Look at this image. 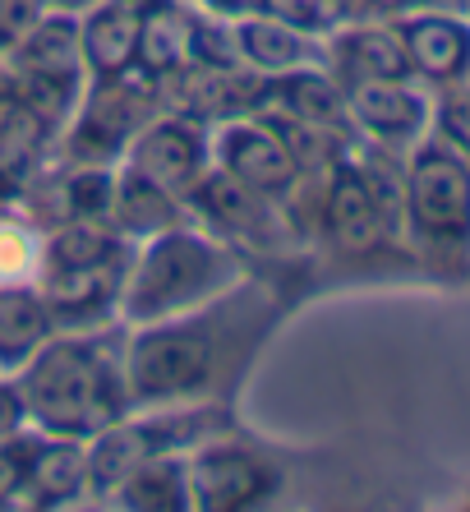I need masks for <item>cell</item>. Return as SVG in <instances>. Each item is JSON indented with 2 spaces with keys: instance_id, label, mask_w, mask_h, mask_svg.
<instances>
[{
  "instance_id": "obj_26",
  "label": "cell",
  "mask_w": 470,
  "mask_h": 512,
  "mask_svg": "<svg viewBox=\"0 0 470 512\" xmlns=\"http://www.w3.org/2000/svg\"><path fill=\"white\" fill-rule=\"evenodd\" d=\"M37 434L33 425L0 439V508H24V485H28V466L37 453Z\"/></svg>"
},
{
  "instance_id": "obj_20",
  "label": "cell",
  "mask_w": 470,
  "mask_h": 512,
  "mask_svg": "<svg viewBox=\"0 0 470 512\" xmlns=\"http://www.w3.org/2000/svg\"><path fill=\"white\" fill-rule=\"evenodd\" d=\"M56 337L47 300L37 286H0V374H19Z\"/></svg>"
},
{
  "instance_id": "obj_28",
  "label": "cell",
  "mask_w": 470,
  "mask_h": 512,
  "mask_svg": "<svg viewBox=\"0 0 470 512\" xmlns=\"http://www.w3.org/2000/svg\"><path fill=\"white\" fill-rule=\"evenodd\" d=\"M355 14H374V19H401L415 10H470V0H351Z\"/></svg>"
},
{
  "instance_id": "obj_9",
  "label": "cell",
  "mask_w": 470,
  "mask_h": 512,
  "mask_svg": "<svg viewBox=\"0 0 470 512\" xmlns=\"http://www.w3.org/2000/svg\"><path fill=\"white\" fill-rule=\"evenodd\" d=\"M125 162L157 185L189 199L194 185L212 171V120L189 107H162L125 148Z\"/></svg>"
},
{
  "instance_id": "obj_4",
  "label": "cell",
  "mask_w": 470,
  "mask_h": 512,
  "mask_svg": "<svg viewBox=\"0 0 470 512\" xmlns=\"http://www.w3.org/2000/svg\"><path fill=\"white\" fill-rule=\"evenodd\" d=\"M134 240L97 222H56L47 227V254L37 291L47 300L56 333H97L120 323V291L130 273Z\"/></svg>"
},
{
  "instance_id": "obj_12",
  "label": "cell",
  "mask_w": 470,
  "mask_h": 512,
  "mask_svg": "<svg viewBox=\"0 0 470 512\" xmlns=\"http://www.w3.org/2000/svg\"><path fill=\"white\" fill-rule=\"evenodd\" d=\"M56 143L60 130L28 107V97L0 65V203H24L42 185L56 162Z\"/></svg>"
},
{
  "instance_id": "obj_13",
  "label": "cell",
  "mask_w": 470,
  "mask_h": 512,
  "mask_svg": "<svg viewBox=\"0 0 470 512\" xmlns=\"http://www.w3.org/2000/svg\"><path fill=\"white\" fill-rule=\"evenodd\" d=\"M411 60V74L429 93L470 84V14L466 10H415L392 19Z\"/></svg>"
},
{
  "instance_id": "obj_24",
  "label": "cell",
  "mask_w": 470,
  "mask_h": 512,
  "mask_svg": "<svg viewBox=\"0 0 470 512\" xmlns=\"http://www.w3.org/2000/svg\"><path fill=\"white\" fill-rule=\"evenodd\" d=\"M263 10H268L272 19H282V24L300 28L305 37L323 42L332 28H341L351 19L355 5L351 0H263Z\"/></svg>"
},
{
  "instance_id": "obj_21",
  "label": "cell",
  "mask_w": 470,
  "mask_h": 512,
  "mask_svg": "<svg viewBox=\"0 0 470 512\" xmlns=\"http://www.w3.org/2000/svg\"><path fill=\"white\" fill-rule=\"evenodd\" d=\"M106 508L125 512H189V471L185 453H157L139 462L130 476L116 485Z\"/></svg>"
},
{
  "instance_id": "obj_6",
  "label": "cell",
  "mask_w": 470,
  "mask_h": 512,
  "mask_svg": "<svg viewBox=\"0 0 470 512\" xmlns=\"http://www.w3.org/2000/svg\"><path fill=\"white\" fill-rule=\"evenodd\" d=\"M0 65L10 70L14 88L28 97V107L47 125L65 130L70 116L79 111L83 88H88V70H83L79 51V14L51 10Z\"/></svg>"
},
{
  "instance_id": "obj_3",
  "label": "cell",
  "mask_w": 470,
  "mask_h": 512,
  "mask_svg": "<svg viewBox=\"0 0 470 512\" xmlns=\"http://www.w3.org/2000/svg\"><path fill=\"white\" fill-rule=\"evenodd\" d=\"M240 277H249V263L208 227L185 217L180 227H166L134 245L125 291H120V323L134 328V323L199 310L231 291Z\"/></svg>"
},
{
  "instance_id": "obj_16",
  "label": "cell",
  "mask_w": 470,
  "mask_h": 512,
  "mask_svg": "<svg viewBox=\"0 0 470 512\" xmlns=\"http://www.w3.org/2000/svg\"><path fill=\"white\" fill-rule=\"evenodd\" d=\"M235 28V51H240V65L249 74H286L295 65H309V60H323V42L318 37H305L300 28L272 19L268 10H254V14H240L231 19Z\"/></svg>"
},
{
  "instance_id": "obj_17",
  "label": "cell",
  "mask_w": 470,
  "mask_h": 512,
  "mask_svg": "<svg viewBox=\"0 0 470 512\" xmlns=\"http://www.w3.org/2000/svg\"><path fill=\"white\" fill-rule=\"evenodd\" d=\"M88 503V453L79 439H37L33 466H28V485H24V508H74Z\"/></svg>"
},
{
  "instance_id": "obj_11",
  "label": "cell",
  "mask_w": 470,
  "mask_h": 512,
  "mask_svg": "<svg viewBox=\"0 0 470 512\" xmlns=\"http://www.w3.org/2000/svg\"><path fill=\"white\" fill-rule=\"evenodd\" d=\"M346 111L360 143L383 148V153L406 157L415 143L429 134V111L434 93L420 79H378V84L346 88Z\"/></svg>"
},
{
  "instance_id": "obj_2",
  "label": "cell",
  "mask_w": 470,
  "mask_h": 512,
  "mask_svg": "<svg viewBox=\"0 0 470 512\" xmlns=\"http://www.w3.org/2000/svg\"><path fill=\"white\" fill-rule=\"evenodd\" d=\"M125 323L97 333H56L24 370L14 374L24 393L28 425L51 439L88 443L106 425L134 411L125 383Z\"/></svg>"
},
{
  "instance_id": "obj_32",
  "label": "cell",
  "mask_w": 470,
  "mask_h": 512,
  "mask_svg": "<svg viewBox=\"0 0 470 512\" xmlns=\"http://www.w3.org/2000/svg\"><path fill=\"white\" fill-rule=\"evenodd\" d=\"M466 14H470V10H466Z\"/></svg>"
},
{
  "instance_id": "obj_10",
  "label": "cell",
  "mask_w": 470,
  "mask_h": 512,
  "mask_svg": "<svg viewBox=\"0 0 470 512\" xmlns=\"http://www.w3.org/2000/svg\"><path fill=\"white\" fill-rule=\"evenodd\" d=\"M212 167L240 180L245 190L282 203V208L295 194V185H300V167L254 111H235V116L212 120Z\"/></svg>"
},
{
  "instance_id": "obj_25",
  "label": "cell",
  "mask_w": 470,
  "mask_h": 512,
  "mask_svg": "<svg viewBox=\"0 0 470 512\" xmlns=\"http://www.w3.org/2000/svg\"><path fill=\"white\" fill-rule=\"evenodd\" d=\"M429 134L470 162V84L438 88L434 111H429Z\"/></svg>"
},
{
  "instance_id": "obj_31",
  "label": "cell",
  "mask_w": 470,
  "mask_h": 512,
  "mask_svg": "<svg viewBox=\"0 0 470 512\" xmlns=\"http://www.w3.org/2000/svg\"><path fill=\"white\" fill-rule=\"evenodd\" d=\"M97 0H51V10H60V14H83V10H93Z\"/></svg>"
},
{
  "instance_id": "obj_1",
  "label": "cell",
  "mask_w": 470,
  "mask_h": 512,
  "mask_svg": "<svg viewBox=\"0 0 470 512\" xmlns=\"http://www.w3.org/2000/svg\"><path fill=\"white\" fill-rule=\"evenodd\" d=\"M272 323H277V296L268 282L249 273L199 310L125 328L120 360L134 411L222 402Z\"/></svg>"
},
{
  "instance_id": "obj_5",
  "label": "cell",
  "mask_w": 470,
  "mask_h": 512,
  "mask_svg": "<svg viewBox=\"0 0 470 512\" xmlns=\"http://www.w3.org/2000/svg\"><path fill=\"white\" fill-rule=\"evenodd\" d=\"M401 240L434 268H470V162L434 134L401 157Z\"/></svg>"
},
{
  "instance_id": "obj_14",
  "label": "cell",
  "mask_w": 470,
  "mask_h": 512,
  "mask_svg": "<svg viewBox=\"0 0 470 512\" xmlns=\"http://www.w3.org/2000/svg\"><path fill=\"white\" fill-rule=\"evenodd\" d=\"M323 65L332 70L341 88L351 84H378V79H415L406 47L397 37L392 19L374 14H351L341 28L323 37Z\"/></svg>"
},
{
  "instance_id": "obj_29",
  "label": "cell",
  "mask_w": 470,
  "mask_h": 512,
  "mask_svg": "<svg viewBox=\"0 0 470 512\" xmlns=\"http://www.w3.org/2000/svg\"><path fill=\"white\" fill-rule=\"evenodd\" d=\"M28 429V411H24V393H19V383L14 374H0V439H10Z\"/></svg>"
},
{
  "instance_id": "obj_18",
  "label": "cell",
  "mask_w": 470,
  "mask_h": 512,
  "mask_svg": "<svg viewBox=\"0 0 470 512\" xmlns=\"http://www.w3.org/2000/svg\"><path fill=\"white\" fill-rule=\"evenodd\" d=\"M185 217H189L185 199H176L166 185H157L153 176L134 171L130 162H120V167H116L111 227H116L125 240H134V245H139V240L157 236V231H166V227H180Z\"/></svg>"
},
{
  "instance_id": "obj_23",
  "label": "cell",
  "mask_w": 470,
  "mask_h": 512,
  "mask_svg": "<svg viewBox=\"0 0 470 512\" xmlns=\"http://www.w3.org/2000/svg\"><path fill=\"white\" fill-rule=\"evenodd\" d=\"M235 70H245V65H240V51H235L231 19L194 5V14H189V70L185 74H235Z\"/></svg>"
},
{
  "instance_id": "obj_22",
  "label": "cell",
  "mask_w": 470,
  "mask_h": 512,
  "mask_svg": "<svg viewBox=\"0 0 470 512\" xmlns=\"http://www.w3.org/2000/svg\"><path fill=\"white\" fill-rule=\"evenodd\" d=\"M47 222L28 203H0V286H37Z\"/></svg>"
},
{
  "instance_id": "obj_8",
  "label": "cell",
  "mask_w": 470,
  "mask_h": 512,
  "mask_svg": "<svg viewBox=\"0 0 470 512\" xmlns=\"http://www.w3.org/2000/svg\"><path fill=\"white\" fill-rule=\"evenodd\" d=\"M185 208L199 227H208L217 240H226L240 259H249V254H268L272 259V254L300 245V236L291 231V222H286V213H282V203L245 190L240 180H231L217 167L194 185Z\"/></svg>"
},
{
  "instance_id": "obj_27",
  "label": "cell",
  "mask_w": 470,
  "mask_h": 512,
  "mask_svg": "<svg viewBox=\"0 0 470 512\" xmlns=\"http://www.w3.org/2000/svg\"><path fill=\"white\" fill-rule=\"evenodd\" d=\"M51 14V0H0V60Z\"/></svg>"
},
{
  "instance_id": "obj_19",
  "label": "cell",
  "mask_w": 470,
  "mask_h": 512,
  "mask_svg": "<svg viewBox=\"0 0 470 512\" xmlns=\"http://www.w3.org/2000/svg\"><path fill=\"white\" fill-rule=\"evenodd\" d=\"M189 0H148L139 28V65L134 70L153 84H176L189 70Z\"/></svg>"
},
{
  "instance_id": "obj_30",
  "label": "cell",
  "mask_w": 470,
  "mask_h": 512,
  "mask_svg": "<svg viewBox=\"0 0 470 512\" xmlns=\"http://www.w3.org/2000/svg\"><path fill=\"white\" fill-rule=\"evenodd\" d=\"M189 5H199V10L222 14V19H240V14L263 10V0H189Z\"/></svg>"
},
{
  "instance_id": "obj_7",
  "label": "cell",
  "mask_w": 470,
  "mask_h": 512,
  "mask_svg": "<svg viewBox=\"0 0 470 512\" xmlns=\"http://www.w3.org/2000/svg\"><path fill=\"white\" fill-rule=\"evenodd\" d=\"M189 471V512H249L272 503L282 489V466L263 448L235 439L231 429L203 439L185 453Z\"/></svg>"
},
{
  "instance_id": "obj_15",
  "label": "cell",
  "mask_w": 470,
  "mask_h": 512,
  "mask_svg": "<svg viewBox=\"0 0 470 512\" xmlns=\"http://www.w3.org/2000/svg\"><path fill=\"white\" fill-rule=\"evenodd\" d=\"M148 0H97L79 14V51L88 79H120L139 65V28Z\"/></svg>"
}]
</instances>
